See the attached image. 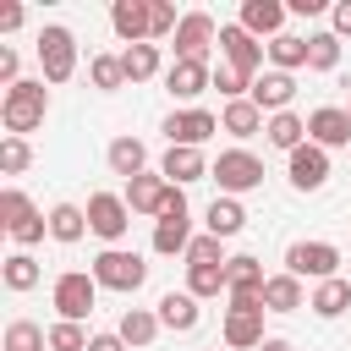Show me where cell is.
Segmentation results:
<instances>
[{
  "label": "cell",
  "instance_id": "cell-10",
  "mask_svg": "<svg viewBox=\"0 0 351 351\" xmlns=\"http://www.w3.org/2000/svg\"><path fill=\"white\" fill-rule=\"evenodd\" d=\"M126 225H132V208H126V197H115V192H93V197H88V230H93L99 241L121 247Z\"/></svg>",
  "mask_w": 351,
  "mask_h": 351
},
{
  "label": "cell",
  "instance_id": "cell-26",
  "mask_svg": "<svg viewBox=\"0 0 351 351\" xmlns=\"http://www.w3.org/2000/svg\"><path fill=\"white\" fill-rule=\"evenodd\" d=\"M104 159H110V170H115V176H126V181H132V176H143V170H148V148H143V143H137V137H115V143H110V154H104Z\"/></svg>",
  "mask_w": 351,
  "mask_h": 351
},
{
  "label": "cell",
  "instance_id": "cell-19",
  "mask_svg": "<svg viewBox=\"0 0 351 351\" xmlns=\"http://www.w3.org/2000/svg\"><path fill=\"white\" fill-rule=\"evenodd\" d=\"M285 16H291V5H280V0H241V27L252 33V38H280V27H285Z\"/></svg>",
  "mask_w": 351,
  "mask_h": 351
},
{
  "label": "cell",
  "instance_id": "cell-33",
  "mask_svg": "<svg viewBox=\"0 0 351 351\" xmlns=\"http://www.w3.org/2000/svg\"><path fill=\"white\" fill-rule=\"evenodd\" d=\"M269 60H274V71H302L307 66V38H296V33H280V38H269Z\"/></svg>",
  "mask_w": 351,
  "mask_h": 351
},
{
  "label": "cell",
  "instance_id": "cell-17",
  "mask_svg": "<svg viewBox=\"0 0 351 351\" xmlns=\"http://www.w3.org/2000/svg\"><path fill=\"white\" fill-rule=\"evenodd\" d=\"M165 197H170V181L159 176V170H143V176H132L126 181V208L132 214H165Z\"/></svg>",
  "mask_w": 351,
  "mask_h": 351
},
{
  "label": "cell",
  "instance_id": "cell-24",
  "mask_svg": "<svg viewBox=\"0 0 351 351\" xmlns=\"http://www.w3.org/2000/svg\"><path fill=\"white\" fill-rule=\"evenodd\" d=\"M225 280H230V296H263V285H269L263 263H258V258H247V252L225 263Z\"/></svg>",
  "mask_w": 351,
  "mask_h": 351
},
{
  "label": "cell",
  "instance_id": "cell-18",
  "mask_svg": "<svg viewBox=\"0 0 351 351\" xmlns=\"http://www.w3.org/2000/svg\"><path fill=\"white\" fill-rule=\"evenodd\" d=\"M307 143H318V148H340V143H351V115H346L340 104L313 110V115H307Z\"/></svg>",
  "mask_w": 351,
  "mask_h": 351
},
{
  "label": "cell",
  "instance_id": "cell-35",
  "mask_svg": "<svg viewBox=\"0 0 351 351\" xmlns=\"http://www.w3.org/2000/svg\"><path fill=\"white\" fill-rule=\"evenodd\" d=\"M186 291L203 302V296H219V291H230V280H225V263H186Z\"/></svg>",
  "mask_w": 351,
  "mask_h": 351
},
{
  "label": "cell",
  "instance_id": "cell-8",
  "mask_svg": "<svg viewBox=\"0 0 351 351\" xmlns=\"http://www.w3.org/2000/svg\"><path fill=\"white\" fill-rule=\"evenodd\" d=\"M335 269H340V247L335 241H291L285 247V274H307V280H335Z\"/></svg>",
  "mask_w": 351,
  "mask_h": 351
},
{
  "label": "cell",
  "instance_id": "cell-46",
  "mask_svg": "<svg viewBox=\"0 0 351 351\" xmlns=\"http://www.w3.org/2000/svg\"><path fill=\"white\" fill-rule=\"evenodd\" d=\"M22 16H27L22 5H0V33H16V27H22Z\"/></svg>",
  "mask_w": 351,
  "mask_h": 351
},
{
  "label": "cell",
  "instance_id": "cell-45",
  "mask_svg": "<svg viewBox=\"0 0 351 351\" xmlns=\"http://www.w3.org/2000/svg\"><path fill=\"white\" fill-rule=\"evenodd\" d=\"M0 82H5V88L22 82V77H16V49H0Z\"/></svg>",
  "mask_w": 351,
  "mask_h": 351
},
{
  "label": "cell",
  "instance_id": "cell-40",
  "mask_svg": "<svg viewBox=\"0 0 351 351\" xmlns=\"http://www.w3.org/2000/svg\"><path fill=\"white\" fill-rule=\"evenodd\" d=\"M88 340H93V335H88L82 324H66V318L49 324V351H88Z\"/></svg>",
  "mask_w": 351,
  "mask_h": 351
},
{
  "label": "cell",
  "instance_id": "cell-7",
  "mask_svg": "<svg viewBox=\"0 0 351 351\" xmlns=\"http://www.w3.org/2000/svg\"><path fill=\"white\" fill-rule=\"evenodd\" d=\"M49 296H55V313L66 324H82L93 313V302H99V280L82 274V269H66V274H55V291Z\"/></svg>",
  "mask_w": 351,
  "mask_h": 351
},
{
  "label": "cell",
  "instance_id": "cell-12",
  "mask_svg": "<svg viewBox=\"0 0 351 351\" xmlns=\"http://www.w3.org/2000/svg\"><path fill=\"white\" fill-rule=\"evenodd\" d=\"M214 132H219V115H208V110H170V115H165L170 148H203Z\"/></svg>",
  "mask_w": 351,
  "mask_h": 351
},
{
  "label": "cell",
  "instance_id": "cell-16",
  "mask_svg": "<svg viewBox=\"0 0 351 351\" xmlns=\"http://www.w3.org/2000/svg\"><path fill=\"white\" fill-rule=\"evenodd\" d=\"M291 186L296 192H318L324 181H329V148H318V143H302L296 154H291Z\"/></svg>",
  "mask_w": 351,
  "mask_h": 351
},
{
  "label": "cell",
  "instance_id": "cell-41",
  "mask_svg": "<svg viewBox=\"0 0 351 351\" xmlns=\"http://www.w3.org/2000/svg\"><path fill=\"white\" fill-rule=\"evenodd\" d=\"M148 11H154V33H148V38H176V27H181L176 5H165V0H148Z\"/></svg>",
  "mask_w": 351,
  "mask_h": 351
},
{
  "label": "cell",
  "instance_id": "cell-42",
  "mask_svg": "<svg viewBox=\"0 0 351 351\" xmlns=\"http://www.w3.org/2000/svg\"><path fill=\"white\" fill-rule=\"evenodd\" d=\"M186 263H230V258L219 252V236H192V247H186Z\"/></svg>",
  "mask_w": 351,
  "mask_h": 351
},
{
  "label": "cell",
  "instance_id": "cell-22",
  "mask_svg": "<svg viewBox=\"0 0 351 351\" xmlns=\"http://www.w3.org/2000/svg\"><path fill=\"white\" fill-rule=\"evenodd\" d=\"M214 165L203 159V148H170L165 159H159V176L170 181V186H186V181H203Z\"/></svg>",
  "mask_w": 351,
  "mask_h": 351
},
{
  "label": "cell",
  "instance_id": "cell-3",
  "mask_svg": "<svg viewBox=\"0 0 351 351\" xmlns=\"http://www.w3.org/2000/svg\"><path fill=\"white\" fill-rule=\"evenodd\" d=\"M88 274L99 280V291H121V296H132V291L148 280V263H143L137 252H126V247H104V252L93 258Z\"/></svg>",
  "mask_w": 351,
  "mask_h": 351
},
{
  "label": "cell",
  "instance_id": "cell-39",
  "mask_svg": "<svg viewBox=\"0 0 351 351\" xmlns=\"http://www.w3.org/2000/svg\"><path fill=\"white\" fill-rule=\"evenodd\" d=\"M27 165H33L27 137H0V170H5V176H22Z\"/></svg>",
  "mask_w": 351,
  "mask_h": 351
},
{
  "label": "cell",
  "instance_id": "cell-27",
  "mask_svg": "<svg viewBox=\"0 0 351 351\" xmlns=\"http://www.w3.org/2000/svg\"><path fill=\"white\" fill-rule=\"evenodd\" d=\"M121 71H126V82L159 77V44H126L121 49Z\"/></svg>",
  "mask_w": 351,
  "mask_h": 351
},
{
  "label": "cell",
  "instance_id": "cell-47",
  "mask_svg": "<svg viewBox=\"0 0 351 351\" xmlns=\"http://www.w3.org/2000/svg\"><path fill=\"white\" fill-rule=\"evenodd\" d=\"M88 351H126V340H121V335H93Z\"/></svg>",
  "mask_w": 351,
  "mask_h": 351
},
{
  "label": "cell",
  "instance_id": "cell-32",
  "mask_svg": "<svg viewBox=\"0 0 351 351\" xmlns=\"http://www.w3.org/2000/svg\"><path fill=\"white\" fill-rule=\"evenodd\" d=\"M307 307H313L318 318H340V313L351 307V280H340V274H335V280H324V285L313 291V302H307Z\"/></svg>",
  "mask_w": 351,
  "mask_h": 351
},
{
  "label": "cell",
  "instance_id": "cell-37",
  "mask_svg": "<svg viewBox=\"0 0 351 351\" xmlns=\"http://www.w3.org/2000/svg\"><path fill=\"white\" fill-rule=\"evenodd\" d=\"M340 66V38L335 33H307V71H335Z\"/></svg>",
  "mask_w": 351,
  "mask_h": 351
},
{
  "label": "cell",
  "instance_id": "cell-31",
  "mask_svg": "<svg viewBox=\"0 0 351 351\" xmlns=\"http://www.w3.org/2000/svg\"><path fill=\"white\" fill-rule=\"evenodd\" d=\"M159 329H165V324H159V313H148V307H126V313H121V329H115V335H121L126 346H148V340H154Z\"/></svg>",
  "mask_w": 351,
  "mask_h": 351
},
{
  "label": "cell",
  "instance_id": "cell-44",
  "mask_svg": "<svg viewBox=\"0 0 351 351\" xmlns=\"http://www.w3.org/2000/svg\"><path fill=\"white\" fill-rule=\"evenodd\" d=\"M329 33H335V38H351V0H340V5L329 11Z\"/></svg>",
  "mask_w": 351,
  "mask_h": 351
},
{
  "label": "cell",
  "instance_id": "cell-50",
  "mask_svg": "<svg viewBox=\"0 0 351 351\" xmlns=\"http://www.w3.org/2000/svg\"><path fill=\"white\" fill-rule=\"evenodd\" d=\"M346 115H351V104H346Z\"/></svg>",
  "mask_w": 351,
  "mask_h": 351
},
{
  "label": "cell",
  "instance_id": "cell-48",
  "mask_svg": "<svg viewBox=\"0 0 351 351\" xmlns=\"http://www.w3.org/2000/svg\"><path fill=\"white\" fill-rule=\"evenodd\" d=\"M291 11H296V16H318V11H324V0H291Z\"/></svg>",
  "mask_w": 351,
  "mask_h": 351
},
{
  "label": "cell",
  "instance_id": "cell-49",
  "mask_svg": "<svg viewBox=\"0 0 351 351\" xmlns=\"http://www.w3.org/2000/svg\"><path fill=\"white\" fill-rule=\"evenodd\" d=\"M258 351H296V346H291V340H280V335H269V340H263Z\"/></svg>",
  "mask_w": 351,
  "mask_h": 351
},
{
  "label": "cell",
  "instance_id": "cell-21",
  "mask_svg": "<svg viewBox=\"0 0 351 351\" xmlns=\"http://www.w3.org/2000/svg\"><path fill=\"white\" fill-rule=\"evenodd\" d=\"M197 318H203V307H197L192 291H165V296H159V324H165L170 335H192Z\"/></svg>",
  "mask_w": 351,
  "mask_h": 351
},
{
  "label": "cell",
  "instance_id": "cell-6",
  "mask_svg": "<svg viewBox=\"0 0 351 351\" xmlns=\"http://www.w3.org/2000/svg\"><path fill=\"white\" fill-rule=\"evenodd\" d=\"M192 247V208H186V192L181 186H170V197H165V214L154 219V252H186Z\"/></svg>",
  "mask_w": 351,
  "mask_h": 351
},
{
  "label": "cell",
  "instance_id": "cell-1",
  "mask_svg": "<svg viewBox=\"0 0 351 351\" xmlns=\"http://www.w3.org/2000/svg\"><path fill=\"white\" fill-rule=\"evenodd\" d=\"M44 115H49V88H44V77L38 82H16V88H5V99H0V121H5V137H27V132H38L44 126Z\"/></svg>",
  "mask_w": 351,
  "mask_h": 351
},
{
  "label": "cell",
  "instance_id": "cell-9",
  "mask_svg": "<svg viewBox=\"0 0 351 351\" xmlns=\"http://www.w3.org/2000/svg\"><path fill=\"white\" fill-rule=\"evenodd\" d=\"M38 66H44V82H66L77 71V38H71V27L49 22L38 33Z\"/></svg>",
  "mask_w": 351,
  "mask_h": 351
},
{
  "label": "cell",
  "instance_id": "cell-43",
  "mask_svg": "<svg viewBox=\"0 0 351 351\" xmlns=\"http://www.w3.org/2000/svg\"><path fill=\"white\" fill-rule=\"evenodd\" d=\"M214 88H219L225 99H241V93H252V77H241V71L219 66V71H214Z\"/></svg>",
  "mask_w": 351,
  "mask_h": 351
},
{
  "label": "cell",
  "instance_id": "cell-13",
  "mask_svg": "<svg viewBox=\"0 0 351 351\" xmlns=\"http://www.w3.org/2000/svg\"><path fill=\"white\" fill-rule=\"evenodd\" d=\"M219 38L214 16L208 11H186L181 27H176V60H208V44Z\"/></svg>",
  "mask_w": 351,
  "mask_h": 351
},
{
  "label": "cell",
  "instance_id": "cell-25",
  "mask_svg": "<svg viewBox=\"0 0 351 351\" xmlns=\"http://www.w3.org/2000/svg\"><path fill=\"white\" fill-rule=\"evenodd\" d=\"M263 137H269V148H285V154H296L302 143H307V121L302 115H269V126H263Z\"/></svg>",
  "mask_w": 351,
  "mask_h": 351
},
{
  "label": "cell",
  "instance_id": "cell-5",
  "mask_svg": "<svg viewBox=\"0 0 351 351\" xmlns=\"http://www.w3.org/2000/svg\"><path fill=\"white\" fill-rule=\"evenodd\" d=\"M208 176L219 181V197H241V192L263 186V159H258V154H247V148H225V154L214 159V170H208Z\"/></svg>",
  "mask_w": 351,
  "mask_h": 351
},
{
  "label": "cell",
  "instance_id": "cell-30",
  "mask_svg": "<svg viewBox=\"0 0 351 351\" xmlns=\"http://www.w3.org/2000/svg\"><path fill=\"white\" fill-rule=\"evenodd\" d=\"M263 307H269V313H296V307H302V280H296V274H269Z\"/></svg>",
  "mask_w": 351,
  "mask_h": 351
},
{
  "label": "cell",
  "instance_id": "cell-34",
  "mask_svg": "<svg viewBox=\"0 0 351 351\" xmlns=\"http://www.w3.org/2000/svg\"><path fill=\"white\" fill-rule=\"evenodd\" d=\"M241 225H247V208H241L236 197H214V203H208V236L225 241V236H236Z\"/></svg>",
  "mask_w": 351,
  "mask_h": 351
},
{
  "label": "cell",
  "instance_id": "cell-4",
  "mask_svg": "<svg viewBox=\"0 0 351 351\" xmlns=\"http://www.w3.org/2000/svg\"><path fill=\"white\" fill-rule=\"evenodd\" d=\"M263 296H230L225 307V346L230 351H258L269 335H263Z\"/></svg>",
  "mask_w": 351,
  "mask_h": 351
},
{
  "label": "cell",
  "instance_id": "cell-2",
  "mask_svg": "<svg viewBox=\"0 0 351 351\" xmlns=\"http://www.w3.org/2000/svg\"><path fill=\"white\" fill-rule=\"evenodd\" d=\"M0 225H5V236H11L22 252H27L33 241H44V230H49V219L33 208V197H27L22 186H5V192H0Z\"/></svg>",
  "mask_w": 351,
  "mask_h": 351
},
{
  "label": "cell",
  "instance_id": "cell-36",
  "mask_svg": "<svg viewBox=\"0 0 351 351\" xmlns=\"http://www.w3.org/2000/svg\"><path fill=\"white\" fill-rule=\"evenodd\" d=\"M49 346V329L33 324V318H11L5 324V351H44Z\"/></svg>",
  "mask_w": 351,
  "mask_h": 351
},
{
  "label": "cell",
  "instance_id": "cell-14",
  "mask_svg": "<svg viewBox=\"0 0 351 351\" xmlns=\"http://www.w3.org/2000/svg\"><path fill=\"white\" fill-rule=\"evenodd\" d=\"M247 99H252L263 115H285V110H291V99H296V77H291V71H258Z\"/></svg>",
  "mask_w": 351,
  "mask_h": 351
},
{
  "label": "cell",
  "instance_id": "cell-28",
  "mask_svg": "<svg viewBox=\"0 0 351 351\" xmlns=\"http://www.w3.org/2000/svg\"><path fill=\"white\" fill-rule=\"evenodd\" d=\"M82 230H88V208H77V203H55L49 208V236L55 241H82Z\"/></svg>",
  "mask_w": 351,
  "mask_h": 351
},
{
  "label": "cell",
  "instance_id": "cell-38",
  "mask_svg": "<svg viewBox=\"0 0 351 351\" xmlns=\"http://www.w3.org/2000/svg\"><path fill=\"white\" fill-rule=\"evenodd\" d=\"M88 71H93V88H104V93H115V88L126 82L121 55H93V60H88Z\"/></svg>",
  "mask_w": 351,
  "mask_h": 351
},
{
  "label": "cell",
  "instance_id": "cell-11",
  "mask_svg": "<svg viewBox=\"0 0 351 351\" xmlns=\"http://www.w3.org/2000/svg\"><path fill=\"white\" fill-rule=\"evenodd\" d=\"M219 55H225V66L241 71V77H258V66H263V44H258L241 22H225V27H219Z\"/></svg>",
  "mask_w": 351,
  "mask_h": 351
},
{
  "label": "cell",
  "instance_id": "cell-29",
  "mask_svg": "<svg viewBox=\"0 0 351 351\" xmlns=\"http://www.w3.org/2000/svg\"><path fill=\"white\" fill-rule=\"evenodd\" d=\"M38 274H44V269H38V258H33V252H11V258L0 263V280H5V291H16V296H22V291H33V285H38Z\"/></svg>",
  "mask_w": 351,
  "mask_h": 351
},
{
  "label": "cell",
  "instance_id": "cell-23",
  "mask_svg": "<svg viewBox=\"0 0 351 351\" xmlns=\"http://www.w3.org/2000/svg\"><path fill=\"white\" fill-rule=\"evenodd\" d=\"M269 121H263V110L252 104V99H230L225 110H219V132H230V137H258Z\"/></svg>",
  "mask_w": 351,
  "mask_h": 351
},
{
  "label": "cell",
  "instance_id": "cell-20",
  "mask_svg": "<svg viewBox=\"0 0 351 351\" xmlns=\"http://www.w3.org/2000/svg\"><path fill=\"white\" fill-rule=\"evenodd\" d=\"M165 88H170V99H197L203 88H214V71H208V60H176L170 71H165Z\"/></svg>",
  "mask_w": 351,
  "mask_h": 351
},
{
  "label": "cell",
  "instance_id": "cell-15",
  "mask_svg": "<svg viewBox=\"0 0 351 351\" xmlns=\"http://www.w3.org/2000/svg\"><path fill=\"white\" fill-rule=\"evenodd\" d=\"M110 27H115L121 44H148V33H154L148 0H115V5H110Z\"/></svg>",
  "mask_w": 351,
  "mask_h": 351
}]
</instances>
